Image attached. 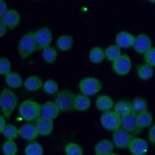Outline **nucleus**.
<instances>
[{"label": "nucleus", "instance_id": "1", "mask_svg": "<svg viewBox=\"0 0 155 155\" xmlns=\"http://www.w3.org/2000/svg\"><path fill=\"white\" fill-rule=\"evenodd\" d=\"M17 96L10 90L4 88L0 97V106L3 116L8 119L12 114L18 104Z\"/></svg>", "mask_w": 155, "mask_h": 155}, {"label": "nucleus", "instance_id": "2", "mask_svg": "<svg viewBox=\"0 0 155 155\" xmlns=\"http://www.w3.org/2000/svg\"><path fill=\"white\" fill-rule=\"evenodd\" d=\"M41 105L31 100L23 101L19 108L21 116L26 121L36 120L41 116Z\"/></svg>", "mask_w": 155, "mask_h": 155}, {"label": "nucleus", "instance_id": "3", "mask_svg": "<svg viewBox=\"0 0 155 155\" xmlns=\"http://www.w3.org/2000/svg\"><path fill=\"white\" fill-rule=\"evenodd\" d=\"M38 50L35 33L30 31L24 35L18 44V52L20 56L25 59Z\"/></svg>", "mask_w": 155, "mask_h": 155}, {"label": "nucleus", "instance_id": "4", "mask_svg": "<svg viewBox=\"0 0 155 155\" xmlns=\"http://www.w3.org/2000/svg\"><path fill=\"white\" fill-rule=\"evenodd\" d=\"M76 95L68 90L59 91L55 97V103L61 111H69L74 110V104Z\"/></svg>", "mask_w": 155, "mask_h": 155}, {"label": "nucleus", "instance_id": "5", "mask_svg": "<svg viewBox=\"0 0 155 155\" xmlns=\"http://www.w3.org/2000/svg\"><path fill=\"white\" fill-rule=\"evenodd\" d=\"M101 82L94 77H87L79 83L80 91L87 96H92L99 92L102 88Z\"/></svg>", "mask_w": 155, "mask_h": 155}, {"label": "nucleus", "instance_id": "6", "mask_svg": "<svg viewBox=\"0 0 155 155\" xmlns=\"http://www.w3.org/2000/svg\"><path fill=\"white\" fill-rule=\"evenodd\" d=\"M121 117L114 111H105L101 117V123L106 130L115 131L120 128Z\"/></svg>", "mask_w": 155, "mask_h": 155}, {"label": "nucleus", "instance_id": "7", "mask_svg": "<svg viewBox=\"0 0 155 155\" xmlns=\"http://www.w3.org/2000/svg\"><path fill=\"white\" fill-rule=\"evenodd\" d=\"M137 113L132 111L127 115L121 117L120 127L133 135L139 134L142 130L137 123Z\"/></svg>", "mask_w": 155, "mask_h": 155}, {"label": "nucleus", "instance_id": "8", "mask_svg": "<svg viewBox=\"0 0 155 155\" xmlns=\"http://www.w3.org/2000/svg\"><path fill=\"white\" fill-rule=\"evenodd\" d=\"M133 134L124 130L122 128H119L114 131L113 139L114 145L120 148H128L130 143L134 137Z\"/></svg>", "mask_w": 155, "mask_h": 155}, {"label": "nucleus", "instance_id": "9", "mask_svg": "<svg viewBox=\"0 0 155 155\" xmlns=\"http://www.w3.org/2000/svg\"><path fill=\"white\" fill-rule=\"evenodd\" d=\"M113 71L119 75L128 74L131 68V61L130 57L125 54H121L117 59L113 61L112 64Z\"/></svg>", "mask_w": 155, "mask_h": 155}, {"label": "nucleus", "instance_id": "10", "mask_svg": "<svg viewBox=\"0 0 155 155\" xmlns=\"http://www.w3.org/2000/svg\"><path fill=\"white\" fill-rule=\"evenodd\" d=\"M38 50L50 46L52 40V33L48 27H42L35 33Z\"/></svg>", "mask_w": 155, "mask_h": 155}, {"label": "nucleus", "instance_id": "11", "mask_svg": "<svg viewBox=\"0 0 155 155\" xmlns=\"http://www.w3.org/2000/svg\"><path fill=\"white\" fill-rule=\"evenodd\" d=\"M152 41L150 38L146 34H140L135 37L133 47L140 54H145L152 47Z\"/></svg>", "mask_w": 155, "mask_h": 155}, {"label": "nucleus", "instance_id": "12", "mask_svg": "<svg viewBox=\"0 0 155 155\" xmlns=\"http://www.w3.org/2000/svg\"><path fill=\"white\" fill-rule=\"evenodd\" d=\"M128 148L133 155H145L148 149V143L143 139L134 137Z\"/></svg>", "mask_w": 155, "mask_h": 155}, {"label": "nucleus", "instance_id": "13", "mask_svg": "<svg viewBox=\"0 0 155 155\" xmlns=\"http://www.w3.org/2000/svg\"><path fill=\"white\" fill-rule=\"evenodd\" d=\"M20 15L14 9L8 10L5 15L1 17V21L10 29L16 27L20 22Z\"/></svg>", "mask_w": 155, "mask_h": 155}, {"label": "nucleus", "instance_id": "14", "mask_svg": "<svg viewBox=\"0 0 155 155\" xmlns=\"http://www.w3.org/2000/svg\"><path fill=\"white\" fill-rule=\"evenodd\" d=\"M60 111L55 102L48 101L41 105V116L53 120L58 116Z\"/></svg>", "mask_w": 155, "mask_h": 155}, {"label": "nucleus", "instance_id": "15", "mask_svg": "<svg viewBox=\"0 0 155 155\" xmlns=\"http://www.w3.org/2000/svg\"><path fill=\"white\" fill-rule=\"evenodd\" d=\"M18 130L19 136L23 139L29 141L36 139L39 135L36 125L31 123L23 125L18 129Z\"/></svg>", "mask_w": 155, "mask_h": 155}, {"label": "nucleus", "instance_id": "16", "mask_svg": "<svg viewBox=\"0 0 155 155\" xmlns=\"http://www.w3.org/2000/svg\"><path fill=\"white\" fill-rule=\"evenodd\" d=\"M36 127L39 134L42 136L49 135L53 130V120L40 116L36 120Z\"/></svg>", "mask_w": 155, "mask_h": 155}, {"label": "nucleus", "instance_id": "17", "mask_svg": "<svg viewBox=\"0 0 155 155\" xmlns=\"http://www.w3.org/2000/svg\"><path fill=\"white\" fill-rule=\"evenodd\" d=\"M135 37L127 31H122L118 33L116 36V43L120 48H130L133 46Z\"/></svg>", "mask_w": 155, "mask_h": 155}, {"label": "nucleus", "instance_id": "18", "mask_svg": "<svg viewBox=\"0 0 155 155\" xmlns=\"http://www.w3.org/2000/svg\"><path fill=\"white\" fill-rule=\"evenodd\" d=\"M113 144L108 140H102L95 146L94 152L96 155H107L113 150Z\"/></svg>", "mask_w": 155, "mask_h": 155}, {"label": "nucleus", "instance_id": "19", "mask_svg": "<svg viewBox=\"0 0 155 155\" xmlns=\"http://www.w3.org/2000/svg\"><path fill=\"white\" fill-rule=\"evenodd\" d=\"M90 106V100L88 96L84 94H79L76 95L74 99V110L78 111H85L89 108Z\"/></svg>", "mask_w": 155, "mask_h": 155}, {"label": "nucleus", "instance_id": "20", "mask_svg": "<svg viewBox=\"0 0 155 155\" xmlns=\"http://www.w3.org/2000/svg\"><path fill=\"white\" fill-rule=\"evenodd\" d=\"M96 106L99 110L107 111L113 107V101L108 96L102 95L97 98Z\"/></svg>", "mask_w": 155, "mask_h": 155}, {"label": "nucleus", "instance_id": "21", "mask_svg": "<svg viewBox=\"0 0 155 155\" xmlns=\"http://www.w3.org/2000/svg\"><path fill=\"white\" fill-rule=\"evenodd\" d=\"M114 111L120 117L127 115L132 111L131 103L125 100L120 101L114 105Z\"/></svg>", "mask_w": 155, "mask_h": 155}, {"label": "nucleus", "instance_id": "22", "mask_svg": "<svg viewBox=\"0 0 155 155\" xmlns=\"http://www.w3.org/2000/svg\"><path fill=\"white\" fill-rule=\"evenodd\" d=\"M42 80L36 76L28 77L24 82V87L28 91H36L43 87Z\"/></svg>", "mask_w": 155, "mask_h": 155}, {"label": "nucleus", "instance_id": "23", "mask_svg": "<svg viewBox=\"0 0 155 155\" xmlns=\"http://www.w3.org/2000/svg\"><path fill=\"white\" fill-rule=\"evenodd\" d=\"M73 45V39L72 37L68 35H64L61 36L56 41L57 47L62 51H67L70 50Z\"/></svg>", "mask_w": 155, "mask_h": 155}, {"label": "nucleus", "instance_id": "24", "mask_svg": "<svg viewBox=\"0 0 155 155\" xmlns=\"http://www.w3.org/2000/svg\"><path fill=\"white\" fill-rule=\"evenodd\" d=\"M5 82L8 86L12 88L21 87L23 84L21 76L16 72H10L5 75Z\"/></svg>", "mask_w": 155, "mask_h": 155}, {"label": "nucleus", "instance_id": "25", "mask_svg": "<svg viewBox=\"0 0 155 155\" xmlns=\"http://www.w3.org/2000/svg\"><path fill=\"white\" fill-rule=\"evenodd\" d=\"M137 120L140 128H145L151 124L153 116L151 113L147 110L137 114Z\"/></svg>", "mask_w": 155, "mask_h": 155}, {"label": "nucleus", "instance_id": "26", "mask_svg": "<svg viewBox=\"0 0 155 155\" xmlns=\"http://www.w3.org/2000/svg\"><path fill=\"white\" fill-rule=\"evenodd\" d=\"M137 72L140 79L142 80H147L151 78L153 74L154 70L152 67L145 63L137 66Z\"/></svg>", "mask_w": 155, "mask_h": 155}, {"label": "nucleus", "instance_id": "27", "mask_svg": "<svg viewBox=\"0 0 155 155\" xmlns=\"http://www.w3.org/2000/svg\"><path fill=\"white\" fill-rule=\"evenodd\" d=\"M105 58V51H104L101 47H94L90 51L89 58L90 61L93 63H100L104 60Z\"/></svg>", "mask_w": 155, "mask_h": 155}, {"label": "nucleus", "instance_id": "28", "mask_svg": "<svg viewBox=\"0 0 155 155\" xmlns=\"http://www.w3.org/2000/svg\"><path fill=\"white\" fill-rule=\"evenodd\" d=\"M24 151L25 155H43L44 150L39 143L31 142L27 145Z\"/></svg>", "mask_w": 155, "mask_h": 155}, {"label": "nucleus", "instance_id": "29", "mask_svg": "<svg viewBox=\"0 0 155 155\" xmlns=\"http://www.w3.org/2000/svg\"><path fill=\"white\" fill-rule=\"evenodd\" d=\"M105 58L108 61L113 62L121 55L120 48L117 45H112L105 49Z\"/></svg>", "mask_w": 155, "mask_h": 155}, {"label": "nucleus", "instance_id": "30", "mask_svg": "<svg viewBox=\"0 0 155 155\" xmlns=\"http://www.w3.org/2000/svg\"><path fill=\"white\" fill-rule=\"evenodd\" d=\"M1 133L7 140H9L15 139L18 137V135H19L18 129L12 124H7Z\"/></svg>", "mask_w": 155, "mask_h": 155}, {"label": "nucleus", "instance_id": "31", "mask_svg": "<svg viewBox=\"0 0 155 155\" xmlns=\"http://www.w3.org/2000/svg\"><path fill=\"white\" fill-rule=\"evenodd\" d=\"M42 57L45 62L48 64L53 63L57 58L56 50L51 46H48L42 50Z\"/></svg>", "mask_w": 155, "mask_h": 155}, {"label": "nucleus", "instance_id": "32", "mask_svg": "<svg viewBox=\"0 0 155 155\" xmlns=\"http://www.w3.org/2000/svg\"><path fill=\"white\" fill-rule=\"evenodd\" d=\"M132 111L138 114L145 110H147V102L142 97L135 98L131 102Z\"/></svg>", "mask_w": 155, "mask_h": 155}, {"label": "nucleus", "instance_id": "33", "mask_svg": "<svg viewBox=\"0 0 155 155\" xmlns=\"http://www.w3.org/2000/svg\"><path fill=\"white\" fill-rule=\"evenodd\" d=\"M66 155H83L82 147L75 143H69L65 147Z\"/></svg>", "mask_w": 155, "mask_h": 155}, {"label": "nucleus", "instance_id": "34", "mask_svg": "<svg viewBox=\"0 0 155 155\" xmlns=\"http://www.w3.org/2000/svg\"><path fill=\"white\" fill-rule=\"evenodd\" d=\"M17 151V145L13 140H8L3 144L2 151L4 155H16Z\"/></svg>", "mask_w": 155, "mask_h": 155}, {"label": "nucleus", "instance_id": "35", "mask_svg": "<svg viewBox=\"0 0 155 155\" xmlns=\"http://www.w3.org/2000/svg\"><path fill=\"white\" fill-rule=\"evenodd\" d=\"M42 88L46 93L53 94L58 91V85L55 81L53 80H48L44 83Z\"/></svg>", "mask_w": 155, "mask_h": 155}, {"label": "nucleus", "instance_id": "36", "mask_svg": "<svg viewBox=\"0 0 155 155\" xmlns=\"http://www.w3.org/2000/svg\"><path fill=\"white\" fill-rule=\"evenodd\" d=\"M144 61L151 67H155V47H151L144 54Z\"/></svg>", "mask_w": 155, "mask_h": 155}, {"label": "nucleus", "instance_id": "37", "mask_svg": "<svg viewBox=\"0 0 155 155\" xmlns=\"http://www.w3.org/2000/svg\"><path fill=\"white\" fill-rule=\"evenodd\" d=\"M11 64L10 61L5 58L2 57L0 59V73L2 75H7L10 72Z\"/></svg>", "mask_w": 155, "mask_h": 155}, {"label": "nucleus", "instance_id": "38", "mask_svg": "<svg viewBox=\"0 0 155 155\" xmlns=\"http://www.w3.org/2000/svg\"><path fill=\"white\" fill-rule=\"evenodd\" d=\"M148 139L151 142L155 143V124L153 125L149 130Z\"/></svg>", "mask_w": 155, "mask_h": 155}, {"label": "nucleus", "instance_id": "39", "mask_svg": "<svg viewBox=\"0 0 155 155\" xmlns=\"http://www.w3.org/2000/svg\"><path fill=\"white\" fill-rule=\"evenodd\" d=\"M8 11L7 5L4 0H0V16L2 17Z\"/></svg>", "mask_w": 155, "mask_h": 155}, {"label": "nucleus", "instance_id": "40", "mask_svg": "<svg viewBox=\"0 0 155 155\" xmlns=\"http://www.w3.org/2000/svg\"><path fill=\"white\" fill-rule=\"evenodd\" d=\"M7 27L0 20V36L2 37L5 35Z\"/></svg>", "mask_w": 155, "mask_h": 155}, {"label": "nucleus", "instance_id": "41", "mask_svg": "<svg viewBox=\"0 0 155 155\" xmlns=\"http://www.w3.org/2000/svg\"><path fill=\"white\" fill-rule=\"evenodd\" d=\"M5 119V117L4 116L1 115L0 116V132L1 133L2 132V131L4 130V129L5 127V126L7 125Z\"/></svg>", "mask_w": 155, "mask_h": 155}, {"label": "nucleus", "instance_id": "42", "mask_svg": "<svg viewBox=\"0 0 155 155\" xmlns=\"http://www.w3.org/2000/svg\"><path fill=\"white\" fill-rule=\"evenodd\" d=\"M107 155H117L116 153H113V152H111V153H110V154H107Z\"/></svg>", "mask_w": 155, "mask_h": 155}, {"label": "nucleus", "instance_id": "43", "mask_svg": "<svg viewBox=\"0 0 155 155\" xmlns=\"http://www.w3.org/2000/svg\"><path fill=\"white\" fill-rule=\"evenodd\" d=\"M148 1H150V2H151L155 3V0H148Z\"/></svg>", "mask_w": 155, "mask_h": 155}]
</instances>
